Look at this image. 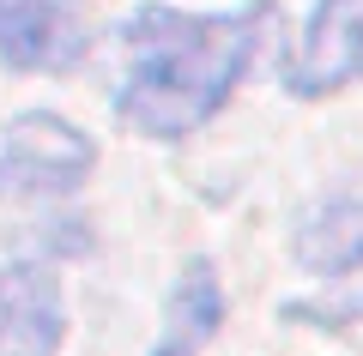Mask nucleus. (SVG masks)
<instances>
[{
  "instance_id": "1",
  "label": "nucleus",
  "mask_w": 363,
  "mask_h": 356,
  "mask_svg": "<svg viewBox=\"0 0 363 356\" xmlns=\"http://www.w3.org/2000/svg\"><path fill=\"white\" fill-rule=\"evenodd\" d=\"M279 18L272 0H248L236 13H169L140 6L121 25L128 79L116 91V115L145 139H182L230 103L236 79L248 73L267 25Z\"/></svg>"
},
{
  "instance_id": "2",
  "label": "nucleus",
  "mask_w": 363,
  "mask_h": 356,
  "mask_svg": "<svg viewBox=\"0 0 363 356\" xmlns=\"http://www.w3.org/2000/svg\"><path fill=\"white\" fill-rule=\"evenodd\" d=\"M91 163H97V145L79 127H67L61 115H18L0 151V200H61L91 176Z\"/></svg>"
},
{
  "instance_id": "3",
  "label": "nucleus",
  "mask_w": 363,
  "mask_h": 356,
  "mask_svg": "<svg viewBox=\"0 0 363 356\" xmlns=\"http://www.w3.org/2000/svg\"><path fill=\"white\" fill-rule=\"evenodd\" d=\"M91 49L85 0H0V61L18 73H67Z\"/></svg>"
},
{
  "instance_id": "4",
  "label": "nucleus",
  "mask_w": 363,
  "mask_h": 356,
  "mask_svg": "<svg viewBox=\"0 0 363 356\" xmlns=\"http://www.w3.org/2000/svg\"><path fill=\"white\" fill-rule=\"evenodd\" d=\"M363 79V0H315L297 54L285 61V85L297 97H321Z\"/></svg>"
},
{
  "instance_id": "5",
  "label": "nucleus",
  "mask_w": 363,
  "mask_h": 356,
  "mask_svg": "<svg viewBox=\"0 0 363 356\" xmlns=\"http://www.w3.org/2000/svg\"><path fill=\"white\" fill-rule=\"evenodd\" d=\"M61 290L49 272H0V356H55L61 350Z\"/></svg>"
},
{
  "instance_id": "6",
  "label": "nucleus",
  "mask_w": 363,
  "mask_h": 356,
  "mask_svg": "<svg viewBox=\"0 0 363 356\" xmlns=\"http://www.w3.org/2000/svg\"><path fill=\"white\" fill-rule=\"evenodd\" d=\"M291 248H297V260L309 272H327V278L345 272V266H357V260H363V188L309 205V212L297 217Z\"/></svg>"
},
{
  "instance_id": "7",
  "label": "nucleus",
  "mask_w": 363,
  "mask_h": 356,
  "mask_svg": "<svg viewBox=\"0 0 363 356\" xmlns=\"http://www.w3.org/2000/svg\"><path fill=\"white\" fill-rule=\"evenodd\" d=\"M218 326H224V290H218V278H212L206 260H188L182 278H176V290H169V338H176L182 350H194V344H206Z\"/></svg>"
},
{
  "instance_id": "8",
  "label": "nucleus",
  "mask_w": 363,
  "mask_h": 356,
  "mask_svg": "<svg viewBox=\"0 0 363 356\" xmlns=\"http://www.w3.org/2000/svg\"><path fill=\"white\" fill-rule=\"evenodd\" d=\"M285 320H321V326H351V320L363 314V260L345 272H333L327 278V296H315V302H285L279 308Z\"/></svg>"
},
{
  "instance_id": "9",
  "label": "nucleus",
  "mask_w": 363,
  "mask_h": 356,
  "mask_svg": "<svg viewBox=\"0 0 363 356\" xmlns=\"http://www.w3.org/2000/svg\"><path fill=\"white\" fill-rule=\"evenodd\" d=\"M152 356H188V350H182V344H176V338H169V344H157V350H152Z\"/></svg>"
}]
</instances>
